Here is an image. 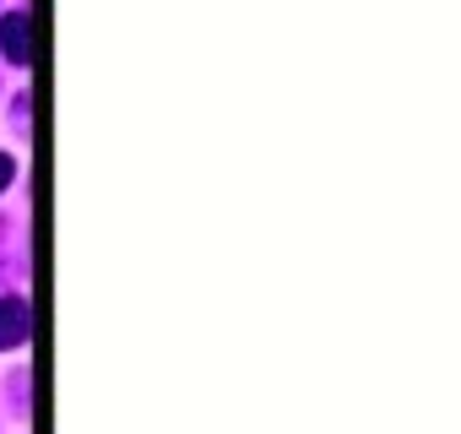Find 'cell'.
<instances>
[{"label":"cell","instance_id":"cell-1","mask_svg":"<svg viewBox=\"0 0 461 434\" xmlns=\"http://www.w3.org/2000/svg\"><path fill=\"white\" fill-rule=\"evenodd\" d=\"M0 60L17 66V71L33 66V12L28 6L0 12Z\"/></svg>","mask_w":461,"mask_h":434},{"label":"cell","instance_id":"cell-2","mask_svg":"<svg viewBox=\"0 0 461 434\" xmlns=\"http://www.w3.org/2000/svg\"><path fill=\"white\" fill-rule=\"evenodd\" d=\"M33 337V304L28 294H0V353H23Z\"/></svg>","mask_w":461,"mask_h":434},{"label":"cell","instance_id":"cell-3","mask_svg":"<svg viewBox=\"0 0 461 434\" xmlns=\"http://www.w3.org/2000/svg\"><path fill=\"white\" fill-rule=\"evenodd\" d=\"M28 385H33V380H28V369L17 364V369H12V380H6V402H12V412H17V418H28V407H33V402H28Z\"/></svg>","mask_w":461,"mask_h":434},{"label":"cell","instance_id":"cell-4","mask_svg":"<svg viewBox=\"0 0 461 434\" xmlns=\"http://www.w3.org/2000/svg\"><path fill=\"white\" fill-rule=\"evenodd\" d=\"M12 131H17V136H28V93H17V98H12Z\"/></svg>","mask_w":461,"mask_h":434},{"label":"cell","instance_id":"cell-5","mask_svg":"<svg viewBox=\"0 0 461 434\" xmlns=\"http://www.w3.org/2000/svg\"><path fill=\"white\" fill-rule=\"evenodd\" d=\"M12 185H17V158H12V152H0V195H6Z\"/></svg>","mask_w":461,"mask_h":434},{"label":"cell","instance_id":"cell-6","mask_svg":"<svg viewBox=\"0 0 461 434\" xmlns=\"http://www.w3.org/2000/svg\"><path fill=\"white\" fill-rule=\"evenodd\" d=\"M6 234H12V223H6V217H0V240H6Z\"/></svg>","mask_w":461,"mask_h":434}]
</instances>
